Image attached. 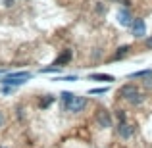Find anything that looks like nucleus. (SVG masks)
<instances>
[{
  "label": "nucleus",
  "instance_id": "1",
  "mask_svg": "<svg viewBox=\"0 0 152 148\" xmlns=\"http://www.w3.org/2000/svg\"><path fill=\"white\" fill-rule=\"evenodd\" d=\"M118 94H119V98H123V100H127V102H129L131 98H135V96L139 94V87L133 85V83H127V85L119 87Z\"/></svg>",
  "mask_w": 152,
  "mask_h": 148
},
{
  "label": "nucleus",
  "instance_id": "2",
  "mask_svg": "<svg viewBox=\"0 0 152 148\" xmlns=\"http://www.w3.org/2000/svg\"><path fill=\"white\" fill-rule=\"evenodd\" d=\"M85 106H87V98H85V96H77V94H75L73 100L67 104L66 110H67V112H71V114H79V112L85 110Z\"/></svg>",
  "mask_w": 152,
  "mask_h": 148
},
{
  "label": "nucleus",
  "instance_id": "3",
  "mask_svg": "<svg viewBox=\"0 0 152 148\" xmlns=\"http://www.w3.org/2000/svg\"><path fill=\"white\" fill-rule=\"evenodd\" d=\"M133 21H135V17L131 15L129 8H119V10H118V23H119V25L131 27V25H133Z\"/></svg>",
  "mask_w": 152,
  "mask_h": 148
},
{
  "label": "nucleus",
  "instance_id": "4",
  "mask_svg": "<svg viewBox=\"0 0 152 148\" xmlns=\"http://www.w3.org/2000/svg\"><path fill=\"white\" fill-rule=\"evenodd\" d=\"M131 31H133V37L135 39H142L146 35V25H145V19L137 17L133 21V25H131Z\"/></svg>",
  "mask_w": 152,
  "mask_h": 148
},
{
  "label": "nucleus",
  "instance_id": "5",
  "mask_svg": "<svg viewBox=\"0 0 152 148\" xmlns=\"http://www.w3.org/2000/svg\"><path fill=\"white\" fill-rule=\"evenodd\" d=\"M118 135L121 139H131L135 135V127L129 125L127 121H123V123H119V125H118Z\"/></svg>",
  "mask_w": 152,
  "mask_h": 148
},
{
  "label": "nucleus",
  "instance_id": "6",
  "mask_svg": "<svg viewBox=\"0 0 152 148\" xmlns=\"http://www.w3.org/2000/svg\"><path fill=\"white\" fill-rule=\"evenodd\" d=\"M96 121H98V125H100V127L108 129V127H112V115L108 114L106 110H98L96 112Z\"/></svg>",
  "mask_w": 152,
  "mask_h": 148
},
{
  "label": "nucleus",
  "instance_id": "7",
  "mask_svg": "<svg viewBox=\"0 0 152 148\" xmlns=\"http://www.w3.org/2000/svg\"><path fill=\"white\" fill-rule=\"evenodd\" d=\"M71 58H73V52H71V50H64L62 54H60L58 58L54 60V63H52V66L62 67V66H66V63H69V62H71Z\"/></svg>",
  "mask_w": 152,
  "mask_h": 148
},
{
  "label": "nucleus",
  "instance_id": "8",
  "mask_svg": "<svg viewBox=\"0 0 152 148\" xmlns=\"http://www.w3.org/2000/svg\"><path fill=\"white\" fill-rule=\"evenodd\" d=\"M89 79L91 81H102V83H112L114 81V77H112V75H106V73H93V75H89Z\"/></svg>",
  "mask_w": 152,
  "mask_h": 148
},
{
  "label": "nucleus",
  "instance_id": "9",
  "mask_svg": "<svg viewBox=\"0 0 152 148\" xmlns=\"http://www.w3.org/2000/svg\"><path fill=\"white\" fill-rule=\"evenodd\" d=\"M129 50H131V46H129V44H123V46H119V48H118V52H115V54L112 56V60H121V58H123V56H125Z\"/></svg>",
  "mask_w": 152,
  "mask_h": 148
},
{
  "label": "nucleus",
  "instance_id": "10",
  "mask_svg": "<svg viewBox=\"0 0 152 148\" xmlns=\"http://www.w3.org/2000/svg\"><path fill=\"white\" fill-rule=\"evenodd\" d=\"M148 75H152V69H142V71H135V73H129V79H145L148 77Z\"/></svg>",
  "mask_w": 152,
  "mask_h": 148
},
{
  "label": "nucleus",
  "instance_id": "11",
  "mask_svg": "<svg viewBox=\"0 0 152 148\" xmlns=\"http://www.w3.org/2000/svg\"><path fill=\"white\" fill-rule=\"evenodd\" d=\"M73 96H75V94H73V93H67V90H64V93L60 94V100H62L64 108H67V104H69L71 100H73Z\"/></svg>",
  "mask_w": 152,
  "mask_h": 148
},
{
  "label": "nucleus",
  "instance_id": "12",
  "mask_svg": "<svg viewBox=\"0 0 152 148\" xmlns=\"http://www.w3.org/2000/svg\"><path fill=\"white\" fill-rule=\"evenodd\" d=\"M142 100H145V94L139 93L135 98H131V100H129V104H133V106H139V104H142Z\"/></svg>",
  "mask_w": 152,
  "mask_h": 148
},
{
  "label": "nucleus",
  "instance_id": "13",
  "mask_svg": "<svg viewBox=\"0 0 152 148\" xmlns=\"http://www.w3.org/2000/svg\"><path fill=\"white\" fill-rule=\"evenodd\" d=\"M104 93H108V87H100V89H91L89 90V94H104Z\"/></svg>",
  "mask_w": 152,
  "mask_h": 148
},
{
  "label": "nucleus",
  "instance_id": "14",
  "mask_svg": "<svg viewBox=\"0 0 152 148\" xmlns=\"http://www.w3.org/2000/svg\"><path fill=\"white\" fill-rule=\"evenodd\" d=\"M41 73H60V67H56V66L45 67V69H41Z\"/></svg>",
  "mask_w": 152,
  "mask_h": 148
},
{
  "label": "nucleus",
  "instance_id": "15",
  "mask_svg": "<svg viewBox=\"0 0 152 148\" xmlns=\"http://www.w3.org/2000/svg\"><path fill=\"white\" fill-rule=\"evenodd\" d=\"M54 81H77V75H66V77H56Z\"/></svg>",
  "mask_w": 152,
  "mask_h": 148
},
{
  "label": "nucleus",
  "instance_id": "16",
  "mask_svg": "<svg viewBox=\"0 0 152 148\" xmlns=\"http://www.w3.org/2000/svg\"><path fill=\"white\" fill-rule=\"evenodd\" d=\"M52 102H54V96H46L45 100H41V108H46V106H50Z\"/></svg>",
  "mask_w": 152,
  "mask_h": 148
},
{
  "label": "nucleus",
  "instance_id": "17",
  "mask_svg": "<svg viewBox=\"0 0 152 148\" xmlns=\"http://www.w3.org/2000/svg\"><path fill=\"white\" fill-rule=\"evenodd\" d=\"M142 85L146 87L148 90H152V75H148V77H145V81H142Z\"/></svg>",
  "mask_w": 152,
  "mask_h": 148
},
{
  "label": "nucleus",
  "instance_id": "18",
  "mask_svg": "<svg viewBox=\"0 0 152 148\" xmlns=\"http://www.w3.org/2000/svg\"><path fill=\"white\" fill-rule=\"evenodd\" d=\"M115 115H118V121L119 123L125 121V112H123V110H118V114H115Z\"/></svg>",
  "mask_w": 152,
  "mask_h": 148
},
{
  "label": "nucleus",
  "instance_id": "19",
  "mask_svg": "<svg viewBox=\"0 0 152 148\" xmlns=\"http://www.w3.org/2000/svg\"><path fill=\"white\" fill-rule=\"evenodd\" d=\"M4 123H6V115H4V112H0V129L4 127Z\"/></svg>",
  "mask_w": 152,
  "mask_h": 148
},
{
  "label": "nucleus",
  "instance_id": "20",
  "mask_svg": "<svg viewBox=\"0 0 152 148\" xmlns=\"http://www.w3.org/2000/svg\"><path fill=\"white\" fill-rule=\"evenodd\" d=\"M104 12H106V8H104L102 4H98L96 6V14H104Z\"/></svg>",
  "mask_w": 152,
  "mask_h": 148
},
{
  "label": "nucleus",
  "instance_id": "21",
  "mask_svg": "<svg viewBox=\"0 0 152 148\" xmlns=\"http://www.w3.org/2000/svg\"><path fill=\"white\" fill-rule=\"evenodd\" d=\"M145 44H146V48H152V37L146 39V41H145Z\"/></svg>",
  "mask_w": 152,
  "mask_h": 148
},
{
  "label": "nucleus",
  "instance_id": "22",
  "mask_svg": "<svg viewBox=\"0 0 152 148\" xmlns=\"http://www.w3.org/2000/svg\"><path fill=\"white\" fill-rule=\"evenodd\" d=\"M2 93H4V94H10V93H12V87H4Z\"/></svg>",
  "mask_w": 152,
  "mask_h": 148
},
{
  "label": "nucleus",
  "instance_id": "23",
  "mask_svg": "<svg viewBox=\"0 0 152 148\" xmlns=\"http://www.w3.org/2000/svg\"><path fill=\"white\" fill-rule=\"evenodd\" d=\"M0 148H6V146H0Z\"/></svg>",
  "mask_w": 152,
  "mask_h": 148
},
{
  "label": "nucleus",
  "instance_id": "24",
  "mask_svg": "<svg viewBox=\"0 0 152 148\" xmlns=\"http://www.w3.org/2000/svg\"><path fill=\"white\" fill-rule=\"evenodd\" d=\"M0 75H2V71H0Z\"/></svg>",
  "mask_w": 152,
  "mask_h": 148
}]
</instances>
